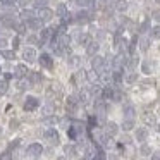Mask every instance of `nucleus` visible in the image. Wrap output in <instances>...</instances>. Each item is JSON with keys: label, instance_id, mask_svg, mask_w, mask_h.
I'll return each instance as SVG.
<instances>
[{"label": "nucleus", "instance_id": "nucleus-13", "mask_svg": "<svg viewBox=\"0 0 160 160\" xmlns=\"http://www.w3.org/2000/svg\"><path fill=\"white\" fill-rule=\"evenodd\" d=\"M26 26H28L31 31H36V29H43V21L42 19H38V18H35V19H31V21H28V22H24Z\"/></svg>", "mask_w": 160, "mask_h": 160}, {"label": "nucleus", "instance_id": "nucleus-7", "mask_svg": "<svg viewBox=\"0 0 160 160\" xmlns=\"http://www.w3.org/2000/svg\"><path fill=\"white\" fill-rule=\"evenodd\" d=\"M40 66L45 67V69H52V67H53L52 55H50V53H47V52H43L42 55H40Z\"/></svg>", "mask_w": 160, "mask_h": 160}, {"label": "nucleus", "instance_id": "nucleus-19", "mask_svg": "<svg viewBox=\"0 0 160 160\" xmlns=\"http://www.w3.org/2000/svg\"><path fill=\"white\" fill-rule=\"evenodd\" d=\"M146 134H148V131H146L145 128H139L138 131H136V139H138V141H145Z\"/></svg>", "mask_w": 160, "mask_h": 160}, {"label": "nucleus", "instance_id": "nucleus-2", "mask_svg": "<svg viewBox=\"0 0 160 160\" xmlns=\"http://www.w3.org/2000/svg\"><path fill=\"white\" fill-rule=\"evenodd\" d=\"M91 67H93L95 71H97L98 74H103L105 69H107V64H105V59L100 55H95L93 60H91Z\"/></svg>", "mask_w": 160, "mask_h": 160}, {"label": "nucleus", "instance_id": "nucleus-14", "mask_svg": "<svg viewBox=\"0 0 160 160\" xmlns=\"http://www.w3.org/2000/svg\"><path fill=\"white\" fill-rule=\"evenodd\" d=\"M98 50H100V45H98V42H91L90 45L86 47V53H88L90 57H95Z\"/></svg>", "mask_w": 160, "mask_h": 160}, {"label": "nucleus", "instance_id": "nucleus-8", "mask_svg": "<svg viewBox=\"0 0 160 160\" xmlns=\"http://www.w3.org/2000/svg\"><path fill=\"white\" fill-rule=\"evenodd\" d=\"M43 152V146L40 145V143H33V145H29L28 148H26V153H28L29 157H40Z\"/></svg>", "mask_w": 160, "mask_h": 160}, {"label": "nucleus", "instance_id": "nucleus-16", "mask_svg": "<svg viewBox=\"0 0 160 160\" xmlns=\"http://www.w3.org/2000/svg\"><path fill=\"white\" fill-rule=\"evenodd\" d=\"M67 110L71 114H74L78 110V98L76 97H69V100H67Z\"/></svg>", "mask_w": 160, "mask_h": 160}, {"label": "nucleus", "instance_id": "nucleus-9", "mask_svg": "<svg viewBox=\"0 0 160 160\" xmlns=\"http://www.w3.org/2000/svg\"><path fill=\"white\" fill-rule=\"evenodd\" d=\"M38 105H40L38 98H35V97H28V98H26V102H24V110L33 112V110H36V108H38Z\"/></svg>", "mask_w": 160, "mask_h": 160}, {"label": "nucleus", "instance_id": "nucleus-25", "mask_svg": "<svg viewBox=\"0 0 160 160\" xmlns=\"http://www.w3.org/2000/svg\"><path fill=\"white\" fill-rule=\"evenodd\" d=\"M152 38L153 40H160V24L152 28Z\"/></svg>", "mask_w": 160, "mask_h": 160}, {"label": "nucleus", "instance_id": "nucleus-20", "mask_svg": "<svg viewBox=\"0 0 160 160\" xmlns=\"http://www.w3.org/2000/svg\"><path fill=\"white\" fill-rule=\"evenodd\" d=\"M93 160H107V157H105V152L102 150V146H97V153H95Z\"/></svg>", "mask_w": 160, "mask_h": 160}, {"label": "nucleus", "instance_id": "nucleus-43", "mask_svg": "<svg viewBox=\"0 0 160 160\" xmlns=\"http://www.w3.org/2000/svg\"><path fill=\"white\" fill-rule=\"evenodd\" d=\"M152 160H160V152H158V153H155V155L152 157Z\"/></svg>", "mask_w": 160, "mask_h": 160}, {"label": "nucleus", "instance_id": "nucleus-22", "mask_svg": "<svg viewBox=\"0 0 160 160\" xmlns=\"http://www.w3.org/2000/svg\"><path fill=\"white\" fill-rule=\"evenodd\" d=\"M107 132L110 136H115V134H117V126H115L114 122H108V124H107Z\"/></svg>", "mask_w": 160, "mask_h": 160}, {"label": "nucleus", "instance_id": "nucleus-29", "mask_svg": "<svg viewBox=\"0 0 160 160\" xmlns=\"http://www.w3.org/2000/svg\"><path fill=\"white\" fill-rule=\"evenodd\" d=\"M124 115H126V119H132V117H134V110H132V107H131V105H129V107H126Z\"/></svg>", "mask_w": 160, "mask_h": 160}, {"label": "nucleus", "instance_id": "nucleus-49", "mask_svg": "<svg viewBox=\"0 0 160 160\" xmlns=\"http://www.w3.org/2000/svg\"><path fill=\"white\" fill-rule=\"evenodd\" d=\"M0 53H2V52H0Z\"/></svg>", "mask_w": 160, "mask_h": 160}, {"label": "nucleus", "instance_id": "nucleus-17", "mask_svg": "<svg viewBox=\"0 0 160 160\" xmlns=\"http://www.w3.org/2000/svg\"><path fill=\"white\" fill-rule=\"evenodd\" d=\"M67 136H69L72 141H76V139L79 138V129H78L76 126H71V128L67 129Z\"/></svg>", "mask_w": 160, "mask_h": 160}, {"label": "nucleus", "instance_id": "nucleus-35", "mask_svg": "<svg viewBox=\"0 0 160 160\" xmlns=\"http://www.w3.org/2000/svg\"><path fill=\"white\" fill-rule=\"evenodd\" d=\"M78 64H79V57H71V59H69V66L71 67L78 66Z\"/></svg>", "mask_w": 160, "mask_h": 160}, {"label": "nucleus", "instance_id": "nucleus-41", "mask_svg": "<svg viewBox=\"0 0 160 160\" xmlns=\"http://www.w3.org/2000/svg\"><path fill=\"white\" fill-rule=\"evenodd\" d=\"M139 29H141V31H146V29H148V22H143L141 28H139Z\"/></svg>", "mask_w": 160, "mask_h": 160}, {"label": "nucleus", "instance_id": "nucleus-37", "mask_svg": "<svg viewBox=\"0 0 160 160\" xmlns=\"http://www.w3.org/2000/svg\"><path fill=\"white\" fill-rule=\"evenodd\" d=\"M19 42H21V38H19V36H16V38L12 40V48H14V50L19 47Z\"/></svg>", "mask_w": 160, "mask_h": 160}, {"label": "nucleus", "instance_id": "nucleus-36", "mask_svg": "<svg viewBox=\"0 0 160 160\" xmlns=\"http://www.w3.org/2000/svg\"><path fill=\"white\" fill-rule=\"evenodd\" d=\"M28 42H29V43H38V45H42V43H40V38H36L35 35H31V36H29V38H28Z\"/></svg>", "mask_w": 160, "mask_h": 160}, {"label": "nucleus", "instance_id": "nucleus-15", "mask_svg": "<svg viewBox=\"0 0 160 160\" xmlns=\"http://www.w3.org/2000/svg\"><path fill=\"white\" fill-rule=\"evenodd\" d=\"M26 74H28V67H26L24 64H19V66H16V69H14V76H16V78H24Z\"/></svg>", "mask_w": 160, "mask_h": 160}, {"label": "nucleus", "instance_id": "nucleus-11", "mask_svg": "<svg viewBox=\"0 0 160 160\" xmlns=\"http://www.w3.org/2000/svg\"><path fill=\"white\" fill-rule=\"evenodd\" d=\"M45 138L48 139L52 145H59V132H57L53 128H48L45 131Z\"/></svg>", "mask_w": 160, "mask_h": 160}, {"label": "nucleus", "instance_id": "nucleus-45", "mask_svg": "<svg viewBox=\"0 0 160 160\" xmlns=\"http://www.w3.org/2000/svg\"><path fill=\"white\" fill-rule=\"evenodd\" d=\"M155 2H158V4H160V0H155Z\"/></svg>", "mask_w": 160, "mask_h": 160}, {"label": "nucleus", "instance_id": "nucleus-46", "mask_svg": "<svg viewBox=\"0 0 160 160\" xmlns=\"http://www.w3.org/2000/svg\"><path fill=\"white\" fill-rule=\"evenodd\" d=\"M0 134H2V129H0Z\"/></svg>", "mask_w": 160, "mask_h": 160}, {"label": "nucleus", "instance_id": "nucleus-48", "mask_svg": "<svg viewBox=\"0 0 160 160\" xmlns=\"http://www.w3.org/2000/svg\"><path fill=\"white\" fill-rule=\"evenodd\" d=\"M81 160H84V158H81Z\"/></svg>", "mask_w": 160, "mask_h": 160}, {"label": "nucleus", "instance_id": "nucleus-3", "mask_svg": "<svg viewBox=\"0 0 160 160\" xmlns=\"http://www.w3.org/2000/svg\"><path fill=\"white\" fill-rule=\"evenodd\" d=\"M128 64V57H126V53L124 52H119L117 55L112 59V67L114 69H119V71H122V67Z\"/></svg>", "mask_w": 160, "mask_h": 160}, {"label": "nucleus", "instance_id": "nucleus-47", "mask_svg": "<svg viewBox=\"0 0 160 160\" xmlns=\"http://www.w3.org/2000/svg\"><path fill=\"white\" fill-rule=\"evenodd\" d=\"M0 72H2V69H0Z\"/></svg>", "mask_w": 160, "mask_h": 160}, {"label": "nucleus", "instance_id": "nucleus-21", "mask_svg": "<svg viewBox=\"0 0 160 160\" xmlns=\"http://www.w3.org/2000/svg\"><path fill=\"white\" fill-rule=\"evenodd\" d=\"M138 62H139V59H138L136 55H132V57H131V60H129V62L126 64V67H129V71H132L136 66H138Z\"/></svg>", "mask_w": 160, "mask_h": 160}, {"label": "nucleus", "instance_id": "nucleus-38", "mask_svg": "<svg viewBox=\"0 0 160 160\" xmlns=\"http://www.w3.org/2000/svg\"><path fill=\"white\" fill-rule=\"evenodd\" d=\"M18 4H21V5H22V7H24V9H26V7H28V5H29V4H31V0H19Z\"/></svg>", "mask_w": 160, "mask_h": 160}, {"label": "nucleus", "instance_id": "nucleus-31", "mask_svg": "<svg viewBox=\"0 0 160 160\" xmlns=\"http://www.w3.org/2000/svg\"><path fill=\"white\" fill-rule=\"evenodd\" d=\"M19 0H0V4L5 5V7H12V5H16Z\"/></svg>", "mask_w": 160, "mask_h": 160}, {"label": "nucleus", "instance_id": "nucleus-6", "mask_svg": "<svg viewBox=\"0 0 160 160\" xmlns=\"http://www.w3.org/2000/svg\"><path fill=\"white\" fill-rule=\"evenodd\" d=\"M22 59H24L26 62L33 64L36 60V50L33 48V47H26V48L22 50Z\"/></svg>", "mask_w": 160, "mask_h": 160}, {"label": "nucleus", "instance_id": "nucleus-28", "mask_svg": "<svg viewBox=\"0 0 160 160\" xmlns=\"http://www.w3.org/2000/svg\"><path fill=\"white\" fill-rule=\"evenodd\" d=\"M33 4H35L36 9H42V7H47V5H48V0H35Z\"/></svg>", "mask_w": 160, "mask_h": 160}, {"label": "nucleus", "instance_id": "nucleus-32", "mask_svg": "<svg viewBox=\"0 0 160 160\" xmlns=\"http://www.w3.org/2000/svg\"><path fill=\"white\" fill-rule=\"evenodd\" d=\"M143 72H145V74H150V72H152V64H150L148 62V60H146V62H143Z\"/></svg>", "mask_w": 160, "mask_h": 160}, {"label": "nucleus", "instance_id": "nucleus-27", "mask_svg": "<svg viewBox=\"0 0 160 160\" xmlns=\"http://www.w3.org/2000/svg\"><path fill=\"white\" fill-rule=\"evenodd\" d=\"M7 88H9V83L5 79H0V95H5L7 93Z\"/></svg>", "mask_w": 160, "mask_h": 160}, {"label": "nucleus", "instance_id": "nucleus-4", "mask_svg": "<svg viewBox=\"0 0 160 160\" xmlns=\"http://www.w3.org/2000/svg\"><path fill=\"white\" fill-rule=\"evenodd\" d=\"M55 35H57L55 29H52V28H43L42 31H40V36H38V38H40V43H42V45H43V43H48Z\"/></svg>", "mask_w": 160, "mask_h": 160}, {"label": "nucleus", "instance_id": "nucleus-18", "mask_svg": "<svg viewBox=\"0 0 160 160\" xmlns=\"http://www.w3.org/2000/svg\"><path fill=\"white\" fill-rule=\"evenodd\" d=\"M78 43H79V45H83V47H88L91 43L90 35H86V33H84V35H79V36H78Z\"/></svg>", "mask_w": 160, "mask_h": 160}, {"label": "nucleus", "instance_id": "nucleus-33", "mask_svg": "<svg viewBox=\"0 0 160 160\" xmlns=\"http://www.w3.org/2000/svg\"><path fill=\"white\" fill-rule=\"evenodd\" d=\"M0 160H12L11 152H4V153H0Z\"/></svg>", "mask_w": 160, "mask_h": 160}, {"label": "nucleus", "instance_id": "nucleus-40", "mask_svg": "<svg viewBox=\"0 0 160 160\" xmlns=\"http://www.w3.org/2000/svg\"><path fill=\"white\" fill-rule=\"evenodd\" d=\"M134 79H136V74H131V76L128 78V83H134Z\"/></svg>", "mask_w": 160, "mask_h": 160}, {"label": "nucleus", "instance_id": "nucleus-23", "mask_svg": "<svg viewBox=\"0 0 160 160\" xmlns=\"http://www.w3.org/2000/svg\"><path fill=\"white\" fill-rule=\"evenodd\" d=\"M148 47H150V38H141L139 40V48H141L143 52H146Z\"/></svg>", "mask_w": 160, "mask_h": 160}, {"label": "nucleus", "instance_id": "nucleus-24", "mask_svg": "<svg viewBox=\"0 0 160 160\" xmlns=\"http://www.w3.org/2000/svg\"><path fill=\"white\" fill-rule=\"evenodd\" d=\"M2 55H4V59H7V60H12L16 57V53H14V48L12 50H2Z\"/></svg>", "mask_w": 160, "mask_h": 160}, {"label": "nucleus", "instance_id": "nucleus-1", "mask_svg": "<svg viewBox=\"0 0 160 160\" xmlns=\"http://www.w3.org/2000/svg\"><path fill=\"white\" fill-rule=\"evenodd\" d=\"M0 24H4L5 28H12V29H16L19 26V21L14 18L12 14H2L0 16Z\"/></svg>", "mask_w": 160, "mask_h": 160}, {"label": "nucleus", "instance_id": "nucleus-26", "mask_svg": "<svg viewBox=\"0 0 160 160\" xmlns=\"http://www.w3.org/2000/svg\"><path fill=\"white\" fill-rule=\"evenodd\" d=\"M132 126H134V119H126L124 124H122V129L129 131V129H132Z\"/></svg>", "mask_w": 160, "mask_h": 160}, {"label": "nucleus", "instance_id": "nucleus-12", "mask_svg": "<svg viewBox=\"0 0 160 160\" xmlns=\"http://www.w3.org/2000/svg\"><path fill=\"white\" fill-rule=\"evenodd\" d=\"M57 16H59L60 19H62V22L64 24H67V21H69V12H67V7L64 4H60L59 7H57Z\"/></svg>", "mask_w": 160, "mask_h": 160}, {"label": "nucleus", "instance_id": "nucleus-42", "mask_svg": "<svg viewBox=\"0 0 160 160\" xmlns=\"http://www.w3.org/2000/svg\"><path fill=\"white\" fill-rule=\"evenodd\" d=\"M5 45H7V42H5L4 38H0V48H4Z\"/></svg>", "mask_w": 160, "mask_h": 160}, {"label": "nucleus", "instance_id": "nucleus-44", "mask_svg": "<svg viewBox=\"0 0 160 160\" xmlns=\"http://www.w3.org/2000/svg\"><path fill=\"white\" fill-rule=\"evenodd\" d=\"M57 160H66V158H64V157H60V158H57Z\"/></svg>", "mask_w": 160, "mask_h": 160}, {"label": "nucleus", "instance_id": "nucleus-34", "mask_svg": "<svg viewBox=\"0 0 160 160\" xmlns=\"http://www.w3.org/2000/svg\"><path fill=\"white\" fill-rule=\"evenodd\" d=\"M66 153H67V155H69V157H72L74 153H76V148H74L72 145H71V146L67 145V146H66Z\"/></svg>", "mask_w": 160, "mask_h": 160}, {"label": "nucleus", "instance_id": "nucleus-5", "mask_svg": "<svg viewBox=\"0 0 160 160\" xmlns=\"http://www.w3.org/2000/svg\"><path fill=\"white\" fill-rule=\"evenodd\" d=\"M36 18L42 19L43 22H47V21H50V19L53 18V12L50 11L48 7H42V9H38V11H36Z\"/></svg>", "mask_w": 160, "mask_h": 160}, {"label": "nucleus", "instance_id": "nucleus-39", "mask_svg": "<svg viewBox=\"0 0 160 160\" xmlns=\"http://www.w3.org/2000/svg\"><path fill=\"white\" fill-rule=\"evenodd\" d=\"M153 19H155V21H160V9L155 12V14H153Z\"/></svg>", "mask_w": 160, "mask_h": 160}, {"label": "nucleus", "instance_id": "nucleus-10", "mask_svg": "<svg viewBox=\"0 0 160 160\" xmlns=\"http://www.w3.org/2000/svg\"><path fill=\"white\" fill-rule=\"evenodd\" d=\"M19 18H21V21H22V22H28V21H31V19H35V18H36V12L26 7V9H22V11L19 12Z\"/></svg>", "mask_w": 160, "mask_h": 160}, {"label": "nucleus", "instance_id": "nucleus-30", "mask_svg": "<svg viewBox=\"0 0 160 160\" xmlns=\"http://www.w3.org/2000/svg\"><path fill=\"white\" fill-rule=\"evenodd\" d=\"M18 88H19V90H26V88H28V81H26L24 78H19V81H18Z\"/></svg>", "mask_w": 160, "mask_h": 160}]
</instances>
